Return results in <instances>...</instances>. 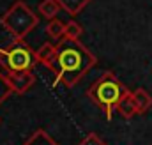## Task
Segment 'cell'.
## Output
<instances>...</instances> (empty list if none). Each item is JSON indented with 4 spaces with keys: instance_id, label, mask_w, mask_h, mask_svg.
<instances>
[{
    "instance_id": "5",
    "label": "cell",
    "mask_w": 152,
    "mask_h": 145,
    "mask_svg": "<svg viewBox=\"0 0 152 145\" xmlns=\"http://www.w3.org/2000/svg\"><path fill=\"white\" fill-rule=\"evenodd\" d=\"M7 81L12 89V92L18 94H25L34 83H36V76L32 71H21V72H7Z\"/></svg>"
},
{
    "instance_id": "6",
    "label": "cell",
    "mask_w": 152,
    "mask_h": 145,
    "mask_svg": "<svg viewBox=\"0 0 152 145\" xmlns=\"http://www.w3.org/2000/svg\"><path fill=\"white\" fill-rule=\"evenodd\" d=\"M117 110H118V111H120V115H122V117H126V119H131L133 115H136V113H138V106H136V103H134L133 92H126V96L120 99V103H118Z\"/></svg>"
},
{
    "instance_id": "12",
    "label": "cell",
    "mask_w": 152,
    "mask_h": 145,
    "mask_svg": "<svg viewBox=\"0 0 152 145\" xmlns=\"http://www.w3.org/2000/svg\"><path fill=\"white\" fill-rule=\"evenodd\" d=\"M23 145H58L44 129H37Z\"/></svg>"
},
{
    "instance_id": "13",
    "label": "cell",
    "mask_w": 152,
    "mask_h": 145,
    "mask_svg": "<svg viewBox=\"0 0 152 145\" xmlns=\"http://www.w3.org/2000/svg\"><path fill=\"white\" fill-rule=\"evenodd\" d=\"M81 34H83V27L78 21L71 20V21L66 23V34H64V37H67V39H80Z\"/></svg>"
},
{
    "instance_id": "15",
    "label": "cell",
    "mask_w": 152,
    "mask_h": 145,
    "mask_svg": "<svg viewBox=\"0 0 152 145\" xmlns=\"http://www.w3.org/2000/svg\"><path fill=\"white\" fill-rule=\"evenodd\" d=\"M80 145H106V144H104V140H101L96 133H90V135H87V136L80 142Z\"/></svg>"
},
{
    "instance_id": "8",
    "label": "cell",
    "mask_w": 152,
    "mask_h": 145,
    "mask_svg": "<svg viewBox=\"0 0 152 145\" xmlns=\"http://www.w3.org/2000/svg\"><path fill=\"white\" fill-rule=\"evenodd\" d=\"M133 97H134V103L138 106V113H147L152 106V96L145 90V89H136L133 92Z\"/></svg>"
},
{
    "instance_id": "14",
    "label": "cell",
    "mask_w": 152,
    "mask_h": 145,
    "mask_svg": "<svg viewBox=\"0 0 152 145\" xmlns=\"http://www.w3.org/2000/svg\"><path fill=\"white\" fill-rule=\"evenodd\" d=\"M11 92H12V89H11V85H9V81H7L5 72H0V105L11 96Z\"/></svg>"
},
{
    "instance_id": "7",
    "label": "cell",
    "mask_w": 152,
    "mask_h": 145,
    "mask_svg": "<svg viewBox=\"0 0 152 145\" xmlns=\"http://www.w3.org/2000/svg\"><path fill=\"white\" fill-rule=\"evenodd\" d=\"M60 11H62V7H60L58 0H42L37 5V12H41V16H44L46 20H55Z\"/></svg>"
},
{
    "instance_id": "3",
    "label": "cell",
    "mask_w": 152,
    "mask_h": 145,
    "mask_svg": "<svg viewBox=\"0 0 152 145\" xmlns=\"http://www.w3.org/2000/svg\"><path fill=\"white\" fill-rule=\"evenodd\" d=\"M2 27L11 32L14 39H23L28 32H32L39 23L37 14L21 0H16L2 16H0Z\"/></svg>"
},
{
    "instance_id": "2",
    "label": "cell",
    "mask_w": 152,
    "mask_h": 145,
    "mask_svg": "<svg viewBox=\"0 0 152 145\" xmlns=\"http://www.w3.org/2000/svg\"><path fill=\"white\" fill-rule=\"evenodd\" d=\"M126 92H129V90L124 87V83H120V80L112 71H106L104 74H101L87 90L88 97L97 106L104 110L108 120L112 119L115 108L118 106V103L126 96Z\"/></svg>"
},
{
    "instance_id": "1",
    "label": "cell",
    "mask_w": 152,
    "mask_h": 145,
    "mask_svg": "<svg viewBox=\"0 0 152 145\" xmlns=\"http://www.w3.org/2000/svg\"><path fill=\"white\" fill-rule=\"evenodd\" d=\"M97 62L96 55H92L78 39H67L57 42L55 57L48 64V67L55 72V83L53 85H64L71 89L75 83H78L83 74L94 67Z\"/></svg>"
},
{
    "instance_id": "10",
    "label": "cell",
    "mask_w": 152,
    "mask_h": 145,
    "mask_svg": "<svg viewBox=\"0 0 152 145\" xmlns=\"http://www.w3.org/2000/svg\"><path fill=\"white\" fill-rule=\"evenodd\" d=\"M55 50H57V44L44 42L39 50H36V57H37L39 62H42L44 66H48L53 60V57H55Z\"/></svg>"
},
{
    "instance_id": "4",
    "label": "cell",
    "mask_w": 152,
    "mask_h": 145,
    "mask_svg": "<svg viewBox=\"0 0 152 145\" xmlns=\"http://www.w3.org/2000/svg\"><path fill=\"white\" fill-rule=\"evenodd\" d=\"M36 62H39L36 51H32L23 39H16L12 44L0 50V67L5 69V74L30 71L36 66Z\"/></svg>"
},
{
    "instance_id": "11",
    "label": "cell",
    "mask_w": 152,
    "mask_h": 145,
    "mask_svg": "<svg viewBox=\"0 0 152 145\" xmlns=\"http://www.w3.org/2000/svg\"><path fill=\"white\" fill-rule=\"evenodd\" d=\"M44 32L51 37V39H62L64 34H66V23L60 21V20H57V18L55 20H50L48 25H46V29H44Z\"/></svg>"
},
{
    "instance_id": "9",
    "label": "cell",
    "mask_w": 152,
    "mask_h": 145,
    "mask_svg": "<svg viewBox=\"0 0 152 145\" xmlns=\"http://www.w3.org/2000/svg\"><path fill=\"white\" fill-rule=\"evenodd\" d=\"M58 4H60L62 11H66L69 16H76L90 4V0H58Z\"/></svg>"
}]
</instances>
